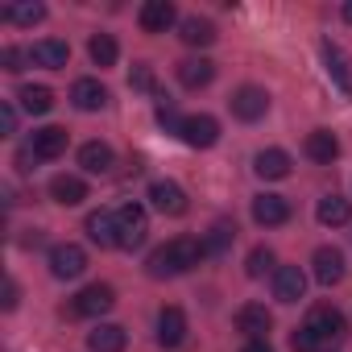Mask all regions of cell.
<instances>
[{
  "label": "cell",
  "mask_w": 352,
  "mask_h": 352,
  "mask_svg": "<svg viewBox=\"0 0 352 352\" xmlns=\"http://www.w3.org/2000/svg\"><path fill=\"white\" fill-rule=\"evenodd\" d=\"M17 100H21V108H25L30 116H46V112L54 108V91L42 87V83H25V87L17 91Z\"/></svg>",
  "instance_id": "27"
},
{
  "label": "cell",
  "mask_w": 352,
  "mask_h": 352,
  "mask_svg": "<svg viewBox=\"0 0 352 352\" xmlns=\"http://www.w3.org/2000/svg\"><path fill=\"white\" fill-rule=\"evenodd\" d=\"M315 216H319V224H323V228H340V224H348V220H352V208H348V199H344V195H323V199H319V208H315Z\"/></svg>",
  "instance_id": "26"
},
{
  "label": "cell",
  "mask_w": 352,
  "mask_h": 352,
  "mask_svg": "<svg viewBox=\"0 0 352 352\" xmlns=\"http://www.w3.org/2000/svg\"><path fill=\"white\" fill-rule=\"evenodd\" d=\"M17 294H21V290H17V282L9 278V282H5V298H0V307H5V311H13V307H17Z\"/></svg>",
  "instance_id": "38"
},
{
  "label": "cell",
  "mask_w": 352,
  "mask_h": 352,
  "mask_svg": "<svg viewBox=\"0 0 352 352\" xmlns=\"http://www.w3.org/2000/svg\"><path fill=\"white\" fill-rule=\"evenodd\" d=\"M241 352H274V348H270V340H245Z\"/></svg>",
  "instance_id": "40"
},
{
  "label": "cell",
  "mask_w": 352,
  "mask_h": 352,
  "mask_svg": "<svg viewBox=\"0 0 352 352\" xmlns=\"http://www.w3.org/2000/svg\"><path fill=\"white\" fill-rule=\"evenodd\" d=\"M179 38H183L187 46H212V42H216V25H212L208 17H183Z\"/></svg>",
  "instance_id": "28"
},
{
  "label": "cell",
  "mask_w": 352,
  "mask_h": 352,
  "mask_svg": "<svg viewBox=\"0 0 352 352\" xmlns=\"http://www.w3.org/2000/svg\"><path fill=\"white\" fill-rule=\"evenodd\" d=\"M307 327H311L319 340H340V336H348V323H344L340 307H331V302H315L311 315H307Z\"/></svg>",
  "instance_id": "7"
},
{
  "label": "cell",
  "mask_w": 352,
  "mask_h": 352,
  "mask_svg": "<svg viewBox=\"0 0 352 352\" xmlns=\"http://www.w3.org/2000/svg\"><path fill=\"white\" fill-rule=\"evenodd\" d=\"M137 21H141L145 34H166L174 21H179V9H174L170 0H145L141 13H137Z\"/></svg>",
  "instance_id": "12"
},
{
  "label": "cell",
  "mask_w": 352,
  "mask_h": 352,
  "mask_svg": "<svg viewBox=\"0 0 352 352\" xmlns=\"http://www.w3.org/2000/svg\"><path fill=\"white\" fill-rule=\"evenodd\" d=\"M34 162H38V157H34V149H21V153H17V170H21V174H30V170H34Z\"/></svg>",
  "instance_id": "39"
},
{
  "label": "cell",
  "mask_w": 352,
  "mask_h": 352,
  "mask_svg": "<svg viewBox=\"0 0 352 352\" xmlns=\"http://www.w3.org/2000/svg\"><path fill=\"white\" fill-rule=\"evenodd\" d=\"M253 220H257L261 228L286 224V220H290V199H282V195H257V199H253Z\"/></svg>",
  "instance_id": "17"
},
{
  "label": "cell",
  "mask_w": 352,
  "mask_h": 352,
  "mask_svg": "<svg viewBox=\"0 0 352 352\" xmlns=\"http://www.w3.org/2000/svg\"><path fill=\"white\" fill-rule=\"evenodd\" d=\"M124 344H129V331L120 323H96L87 331V348L91 352H124Z\"/></svg>",
  "instance_id": "21"
},
{
  "label": "cell",
  "mask_w": 352,
  "mask_h": 352,
  "mask_svg": "<svg viewBox=\"0 0 352 352\" xmlns=\"http://www.w3.org/2000/svg\"><path fill=\"white\" fill-rule=\"evenodd\" d=\"M179 137H183L191 149H212V145L220 141V120H216V116H208V112L187 116V120H183V129H179Z\"/></svg>",
  "instance_id": "5"
},
{
  "label": "cell",
  "mask_w": 352,
  "mask_h": 352,
  "mask_svg": "<svg viewBox=\"0 0 352 352\" xmlns=\"http://www.w3.org/2000/svg\"><path fill=\"white\" fill-rule=\"evenodd\" d=\"M83 228H87V236H91V245H100V249H120V228H116V212L100 208V212H91V216L83 220Z\"/></svg>",
  "instance_id": "9"
},
{
  "label": "cell",
  "mask_w": 352,
  "mask_h": 352,
  "mask_svg": "<svg viewBox=\"0 0 352 352\" xmlns=\"http://www.w3.org/2000/svg\"><path fill=\"white\" fill-rule=\"evenodd\" d=\"M174 75H179V83H183V87L199 91V87H208V83L216 79V63H212V58H183Z\"/></svg>",
  "instance_id": "22"
},
{
  "label": "cell",
  "mask_w": 352,
  "mask_h": 352,
  "mask_svg": "<svg viewBox=\"0 0 352 352\" xmlns=\"http://www.w3.org/2000/svg\"><path fill=\"white\" fill-rule=\"evenodd\" d=\"M79 166H83L87 174H108V170L116 166V153H112L108 141H87V145L79 149Z\"/></svg>",
  "instance_id": "23"
},
{
  "label": "cell",
  "mask_w": 352,
  "mask_h": 352,
  "mask_svg": "<svg viewBox=\"0 0 352 352\" xmlns=\"http://www.w3.org/2000/svg\"><path fill=\"white\" fill-rule=\"evenodd\" d=\"M307 294V274L298 265H278L274 270V298L278 302H298Z\"/></svg>",
  "instance_id": "14"
},
{
  "label": "cell",
  "mask_w": 352,
  "mask_h": 352,
  "mask_svg": "<svg viewBox=\"0 0 352 352\" xmlns=\"http://www.w3.org/2000/svg\"><path fill=\"white\" fill-rule=\"evenodd\" d=\"M290 348L294 352H319V336L302 323V327H294V336H290Z\"/></svg>",
  "instance_id": "35"
},
{
  "label": "cell",
  "mask_w": 352,
  "mask_h": 352,
  "mask_svg": "<svg viewBox=\"0 0 352 352\" xmlns=\"http://www.w3.org/2000/svg\"><path fill=\"white\" fill-rule=\"evenodd\" d=\"M183 120H187V116H179V108H174V100H170V96H166V100H157V124H166V129L179 133V129H183Z\"/></svg>",
  "instance_id": "33"
},
{
  "label": "cell",
  "mask_w": 352,
  "mask_h": 352,
  "mask_svg": "<svg viewBox=\"0 0 352 352\" xmlns=\"http://www.w3.org/2000/svg\"><path fill=\"white\" fill-rule=\"evenodd\" d=\"M0 63H5V71H9V75H21V71H25V63H34V58H30V50L5 46V54H0Z\"/></svg>",
  "instance_id": "34"
},
{
  "label": "cell",
  "mask_w": 352,
  "mask_h": 352,
  "mask_svg": "<svg viewBox=\"0 0 352 352\" xmlns=\"http://www.w3.org/2000/svg\"><path fill=\"white\" fill-rule=\"evenodd\" d=\"M253 170H257V179H286L290 174V153L286 149H261L253 157Z\"/></svg>",
  "instance_id": "24"
},
{
  "label": "cell",
  "mask_w": 352,
  "mask_h": 352,
  "mask_svg": "<svg viewBox=\"0 0 352 352\" xmlns=\"http://www.w3.org/2000/svg\"><path fill=\"white\" fill-rule=\"evenodd\" d=\"M204 257H208L204 241H195V236H174L170 245H162V249H153V253H149L145 270H149V278H174V274L195 270Z\"/></svg>",
  "instance_id": "1"
},
{
  "label": "cell",
  "mask_w": 352,
  "mask_h": 352,
  "mask_svg": "<svg viewBox=\"0 0 352 352\" xmlns=\"http://www.w3.org/2000/svg\"><path fill=\"white\" fill-rule=\"evenodd\" d=\"M0 129H5V137L17 133V108L13 104H0Z\"/></svg>",
  "instance_id": "37"
},
{
  "label": "cell",
  "mask_w": 352,
  "mask_h": 352,
  "mask_svg": "<svg viewBox=\"0 0 352 352\" xmlns=\"http://www.w3.org/2000/svg\"><path fill=\"white\" fill-rule=\"evenodd\" d=\"M265 270H274V253H270L265 245H257V249L245 257V274H249V278H261Z\"/></svg>",
  "instance_id": "32"
},
{
  "label": "cell",
  "mask_w": 352,
  "mask_h": 352,
  "mask_svg": "<svg viewBox=\"0 0 352 352\" xmlns=\"http://www.w3.org/2000/svg\"><path fill=\"white\" fill-rule=\"evenodd\" d=\"M149 204L162 212V216H187V191L179 183H170V179H157L149 187Z\"/></svg>",
  "instance_id": "8"
},
{
  "label": "cell",
  "mask_w": 352,
  "mask_h": 352,
  "mask_svg": "<svg viewBox=\"0 0 352 352\" xmlns=\"http://www.w3.org/2000/svg\"><path fill=\"white\" fill-rule=\"evenodd\" d=\"M71 104H75L79 112H100V108L108 104V87H104L100 79H75V87H71Z\"/></svg>",
  "instance_id": "19"
},
{
  "label": "cell",
  "mask_w": 352,
  "mask_h": 352,
  "mask_svg": "<svg viewBox=\"0 0 352 352\" xmlns=\"http://www.w3.org/2000/svg\"><path fill=\"white\" fill-rule=\"evenodd\" d=\"M30 149H34V157H38V162H54V157H63V153H67V129H58V124L34 129Z\"/></svg>",
  "instance_id": "11"
},
{
  "label": "cell",
  "mask_w": 352,
  "mask_h": 352,
  "mask_svg": "<svg viewBox=\"0 0 352 352\" xmlns=\"http://www.w3.org/2000/svg\"><path fill=\"white\" fill-rule=\"evenodd\" d=\"M83 270H87V253H83L79 245L63 241V245H54V249H50V274H54V278L71 282V278H79Z\"/></svg>",
  "instance_id": "6"
},
{
  "label": "cell",
  "mask_w": 352,
  "mask_h": 352,
  "mask_svg": "<svg viewBox=\"0 0 352 352\" xmlns=\"http://www.w3.org/2000/svg\"><path fill=\"white\" fill-rule=\"evenodd\" d=\"M50 199L63 204V208H79L87 199V183L79 179V174H54L50 179Z\"/></svg>",
  "instance_id": "16"
},
{
  "label": "cell",
  "mask_w": 352,
  "mask_h": 352,
  "mask_svg": "<svg viewBox=\"0 0 352 352\" xmlns=\"http://www.w3.org/2000/svg\"><path fill=\"white\" fill-rule=\"evenodd\" d=\"M270 327H274V315H270L261 302H245V307L236 311V331H245L249 340H265Z\"/></svg>",
  "instance_id": "15"
},
{
  "label": "cell",
  "mask_w": 352,
  "mask_h": 352,
  "mask_svg": "<svg viewBox=\"0 0 352 352\" xmlns=\"http://www.w3.org/2000/svg\"><path fill=\"white\" fill-rule=\"evenodd\" d=\"M87 54H91V63H96V67H116V58H120V50H116V38H112V34H91Z\"/></svg>",
  "instance_id": "30"
},
{
  "label": "cell",
  "mask_w": 352,
  "mask_h": 352,
  "mask_svg": "<svg viewBox=\"0 0 352 352\" xmlns=\"http://www.w3.org/2000/svg\"><path fill=\"white\" fill-rule=\"evenodd\" d=\"M228 104H232V116H236V120H249V124H253V120H261V116L270 112V91L257 87V83H245V87L232 91Z\"/></svg>",
  "instance_id": "3"
},
{
  "label": "cell",
  "mask_w": 352,
  "mask_h": 352,
  "mask_svg": "<svg viewBox=\"0 0 352 352\" xmlns=\"http://www.w3.org/2000/svg\"><path fill=\"white\" fill-rule=\"evenodd\" d=\"M30 58H34L38 67H46V71H63V67L71 63V46L58 42V38H42V42H34Z\"/></svg>",
  "instance_id": "18"
},
{
  "label": "cell",
  "mask_w": 352,
  "mask_h": 352,
  "mask_svg": "<svg viewBox=\"0 0 352 352\" xmlns=\"http://www.w3.org/2000/svg\"><path fill=\"white\" fill-rule=\"evenodd\" d=\"M323 63H327V75H331V83H336L344 96H352V71H348V58H344V50H340V46H331V42H323Z\"/></svg>",
  "instance_id": "25"
},
{
  "label": "cell",
  "mask_w": 352,
  "mask_h": 352,
  "mask_svg": "<svg viewBox=\"0 0 352 352\" xmlns=\"http://www.w3.org/2000/svg\"><path fill=\"white\" fill-rule=\"evenodd\" d=\"M0 21H9V25H38V21H46V5H34V0H25V5H5V9H0Z\"/></svg>",
  "instance_id": "29"
},
{
  "label": "cell",
  "mask_w": 352,
  "mask_h": 352,
  "mask_svg": "<svg viewBox=\"0 0 352 352\" xmlns=\"http://www.w3.org/2000/svg\"><path fill=\"white\" fill-rule=\"evenodd\" d=\"M116 228H120V249H141L145 236H149L145 208H141V204H124V208L116 212Z\"/></svg>",
  "instance_id": "4"
},
{
  "label": "cell",
  "mask_w": 352,
  "mask_h": 352,
  "mask_svg": "<svg viewBox=\"0 0 352 352\" xmlns=\"http://www.w3.org/2000/svg\"><path fill=\"white\" fill-rule=\"evenodd\" d=\"M129 83H133L137 91H153V67H149V63H137L133 75H129Z\"/></svg>",
  "instance_id": "36"
},
{
  "label": "cell",
  "mask_w": 352,
  "mask_h": 352,
  "mask_svg": "<svg viewBox=\"0 0 352 352\" xmlns=\"http://www.w3.org/2000/svg\"><path fill=\"white\" fill-rule=\"evenodd\" d=\"M187 340V315L183 307H162L157 311V344L162 348H183Z\"/></svg>",
  "instance_id": "10"
},
{
  "label": "cell",
  "mask_w": 352,
  "mask_h": 352,
  "mask_svg": "<svg viewBox=\"0 0 352 352\" xmlns=\"http://www.w3.org/2000/svg\"><path fill=\"white\" fill-rule=\"evenodd\" d=\"M302 149H307V157H311V162L331 166V162L340 157V137H336V133H327V129H315V133H307Z\"/></svg>",
  "instance_id": "20"
},
{
  "label": "cell",
  "mask_w": 352,
  "mask_h": 352,
  "mask_svg": "<svg viewBox=\"0 0 352 352\" xmlns=\"http://www.w3.org/2000/svg\"><path fill=\"white\" fill-rule=\"evenodd\" d=\"M311 274H315L319 286H336V282L344 278V253L331 249V245L315 249V257H311Z\"/></svg>",
  "instance_id": "13"
},
{
  "label": "cell",
  "mask_w": 352,
  "mask_h": 352,
  "mask_svg": "<svg viewBox=\"0 0 352 352\" xmlns=\"http://www.w3.org/2000/svg\"><path fill=\"white\" fill-rule=\"evenodd\" d=\"M344 21L352 25V0H344Z\"/></svg>",
  "instance_id": "41"
},
{
  "label": "cell",
  "mask_w": 352,
  "mask_h": 352,
  "mask_svg": "<svg viewBox=\"0 0 352 352\" xmlns=\"http://www.w3.org/2000/svg\"><path fill=\"white\" fill-rule=\"evenodd\" d=\"M232 241H236V224H232V220H216V224L208 228V236H204V249L216 257V253H224Z\"/></svg>",
  "instance_id": "31"
},
{
  "label": "cell",
  "mask_w": 352,
  "mask_h": 352,
  "mask_svg": "<svg viewBox=\"0 0 352 352\" xmlns=\"http://www.w3.org/2000/svg\"><path fill=\"white\" fill-rule=\"evenodd\" d=\"M112 302H116V290H112L108 282H91V286H83V290L67 302V315H75V319H96V315L112 311Z\"/></svg>",
  "instance_id": "2"
}]
</instances>
